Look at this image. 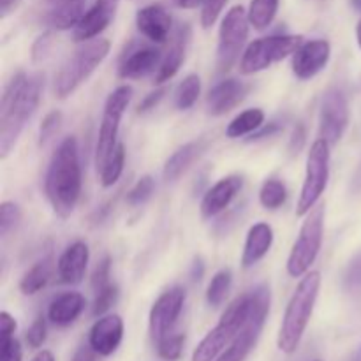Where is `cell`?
Segmentation results:
<instances>
[{
    "mask_svg": "<svg viewBox=\"0 0 361 361\" xmlns=\"http://www.w3.org/2000/svg\"><path fill=\"white\" fill-rule=\"evenodd\" d=\"M39 74L18 73L4 88L0 101V157L6 159L37 109L42 94Z\"/></svg>",
    "mask_w": 361,
    "mask_h": 361,
    "instance_id": "6da1fadb",
    "label": "cell"
},
{
    "mask_svg": "<svg viewBox=\"0 0 361 361\" xmlns=\"http://www.w3.org/2000/svg\"><path fill=\"white\" fill-rule=\"evenodd\" d=\"M44 189L53 212L62 219L69 217L81 196L80 150L74 136L66 137L53 154L46 173Z\"/></svg>",
    "mask_w": 361,
    "mask_h": 361,
    "instance_id": "7a4b0ae2",
    "label": "cell"
},
{
    "mask_svg": "<svg viewBox=\"0 0 361 361\" xmlns=\"http://www.w3.org/2000/svg\"><path fill=\"white\" fill-rule=\"evenodd\" d=\"M321 289V274L319 271H309L300 281L286 307L284 317H282L281 330H279L277 345L284 355H293L298 349L303 335H305L309 321L312 317L314 307H316L317 295Z\"/></svg>",
    "mask_w": 361,
    "mask_h": 361,
    "instance_id": "3957f363",
    "label": "cell"
},
{
    "mask_svg": "<svg viewBox=\"0 0 361 361\" xmlns=\"http://www.w3.org/2000/svg\"><path fill=\"white\" fill-rule=\"evenodd\" d=\"M257 305V291H247L245 295L238 296L231 305L222 314L221 321L214 330L207 334V337L197 344L192 353V361H214L238 337L240 331L247 326L249 319L252 317Z\"/></svg>",
    "mask_w": 361,
    "mask_h": 361,
    "instance_id": "277c9868",
    "label": "cell"
},
{
    "mask_svg": "<svg viewBox=\"0 0 361 361\" xmlns=\"http://www.w3.org/2000/svg\"><path fill=\"white\" fill-rule=\"evenodd\" d=\"M109 46L111 44L108 39H92L78 48L55 78V94L60 99L69 97L101 66L102 60L108 56Z\"/></svg>",
    "mask_w": 361,
    "mask_h": 361,
    "instance_id": "5b68a950",
    "label": "cell"
},
{
    "mask_svg": "<svg viewBox=\"0 0 361 361\" xmlns=\"http://www.w3.org/2000/svg\"><path fill=\"white\" fill-rule=\"evenodd\" d=\"M323 229H324V204L309 212V217L303 222L300 229L298 240L293 245L291 254L288 257V274L291 277H302L309 274L310 267L316 261L323 245Z\"/></svg>",
    "mask_w": 361,
    "mask_h": 361,
    "instance_id": "8992f818",
    "label": "cell"
},
{
    "mask_svg": "<svg viewBox=\"0 0 361 361\" xmlns=\"http://www.w3.org/2000/svg\"><path fill=\"white\" fill-rule=\"evenodd\" d=\"M330 148L328 141H324L323 137L314 141V145L310 147L309 155H307L305 182H303L298 207H296L298 217H303L310 210H314L326 189L328 178H330Z\"/></svg>",
    "mask_w": 361,
    "mask_h": 361,
    "instance_id": "52a82bcc",
    "label": "cell"
},
{
    "mask_svg": "<svg viewBox=\"0 0 361 361\" xmlns=\"http://www.w3.org/2000/svg\"><path fill=\"white\" fill-rule=\"evenodd\" d=\"M302 35H270L250 42L240 60L242 74H254L268 69L271 63L281 62L286 56L295 55L302 46Z\"/></svg>",
    "mask_w": 361,
    "mask_h": 361,
    "instance_id": "ba28073f",
    "label": "cell"
},
{
    "mask_svg": "<svg viewBox=\"0 0 361 361\" xmlns=\"http://www.w3.org/2000/svg\"><path fill=\"white\" fill-rule=\"evenodd\" d=\"M130 99H133V88L129 85H122V87L115 88L109 94L108 101H106L101 127H99L97 147H95V164H97V169L102 168L106 159L111 155V152L118 145L116 143V136H118L120 122H122V116L126 113L127 106H129Z\"/></svg>",
    "mask_w": 361,
    "mask_h": 361,
    "instance_id": "9c48e42d",
    "label": "cell"
},
{
    "mask_svg": "<svg viewBox=\"0 0 361 361\" xmlns=\"http://www.w3.org/2000/svg\"><path fill=\"white\" fill-rule=\"evenodd\" d=\"M249 13L242 6H235L226 13L219 28L217 63L221 71H229L238 60L249 37Z\"/></svg>",
    "mask_w": 361,
    "mask_h": 361,
    "instance_id": "30bf717a",
    "label": "cell"
},
{
    "mask_svg": "<svg viewBox=\"0 0 361 361\" xmlns=\"http://www.w3.org/2000/svg\"><path fill=\"white\" fill-rule=\"evenodd\" d=\"M257 305L247 326L238 334V337L221 353L214 361H245L247 356L256 348L259 335L263 331L268 310H270V289L267 286H257Z\"/></svg>",
    "mask_w": 361,
    "mask_h": 361,
    "instance_id": "8fae6325",
    "label": "cell"
},
{
    "mask_svg": "<svg viewBox=\"0 0 361 361\" xmlns=\"http://www.w3.org/2000/svg\"><path fill=\"white\" fill-rule=\"evenodd\" d=\"M349 126L348 97L341 88H328L321 101L319 137L328 141L330 147L337 145Z\"/></svg>",
    "mask_w": 361,
    "mask_h": 361,
    "instance_id": "7c38bea8",
    "label": "cell"
},
{
    "mask_svg": "<svg viewBox=\"0 0 361 361\" xmlns=\"http://www.w3.org/2000/svg\"><path fill=\"white\" fill-rule=\"evenodd\" d=\"M183 305H185V291L182 288H171L169 291L162 293L157 302L152 305L148 330L154 344L173 334L176 321L182 316Z\"/></svg>",
    "mask_w": 361,
    "mask_h": 361,
    "instance_id": "4fadbf2b",
    "label": "cell"
},
{
    "mask_svg": "<svg viewBox=\"0 0 361 361\" xmlns=\"http://www.w3.org/2000/svg\"><path fill=\"white\" fill-rule=\"evenodd\" d=\"M331 46L326 39H312L302 42L293 55V73L298 80H310L328 66Z\"/></svg>",
    "mask_w": 361,
    "mask_h": 361,
    "instance_id": "5bb4252c",
    "label": "cell"
},
{
    "mask_svg": "<svg viewBox=\"0 0 361 361\" xmlns=\"http://www.w3.org/2000/svg\"><path fill=\"white\" fill-rule=\"evenodd\" d=\"M120 0H95L94 6L83 14L80 23L74 27V41L76 42H87L97 37L101 32L108 28L115 18L116 7H118Z\"/></svg>",
    "mask_w": 361,
    "mask_h": 361,
    "instance_id": "9a60e30c",
    "label": "cell"
},
{
    "mask_svg": "<svg viewBox=\"0 0 361 361\" xmlns=\"http://www.w3.org/2000/svg\"><path fill=\"white\" fill-rule=\"evenodd\" d=\"M123 338V321L116 314L99 317L90 328L88 334V344L94 348L101 358L111 356L120 348Z\"/></svg>",
    "mask_w": 361,
    "mask_h": 361,
    "instance_id": "2e32d148",
    "label": "cell"
},
{
    "mask_svg": "<svg viewBox=\"0 0 361 361\" xmlns=\"http://www.w3.org/2000/svg\"><path fill=\"white\" fill-rule=\"evenodd\" d=\"M247 92H249V87H247L243 81L233 80V78L221 81V83H217L210 92H208V113L214 116L226 115V113L235 109L236 106L245 99Z\"/></svg>",
    "mask_w": 361,
    "mask_h": 361,
    "instance_id": "e0dca14e",
    "label": "cell"
},
{
    "mask_svg": "<svg viewBox=\"0 0 361 361\" xmlns=\"http://www.w3.org/2000/svg\"><path fill=\"white\" fill-rule=\"evenodd\" d=\"M243 180L242 176H226V178L219 180L212 189H208V192L203 196L201 201V215L204 219H212L215 215L221 214L222 210L229 207L233 200H235L236 194L242 190Z\"/></svg>",
    "mask_w": 361,
    "mask_h": 361,
    "instance_id": "ac0fdd59",
    "label": "cell"
},
{
    "mask_svg": "<svg viewBox=\"0 0 361 361\" xmlns=\"http://www.w3.org/2000/svg\"><path fill=\"white\" fill-rule=\"evenodd\" d=\"M137 30L152 42L168 41L171 34V16L161 4L143 7L136 14Z\"/></svg>",
    "mask_w": 361,
    "mask_h": 361,
    "instance_id": "d6986e66",
    "label": "cell"
},
{
    "mask_svg": "<svg viewBox=\"0 0 361 361\" xmlns=\"http://www.w3.org/2000/svg\"><path fill=\"white\" fill-rule=\"evenodd\" d=\"M88 259H90V250L85 242H74L73 245L67 247L56 264L60 281L63 284H80L87 271Z\"/></svg>",
    "mask_w": 361,
    "mask_h": 361,
    "instance_id": "ffe728a7",
    "label": "cell"
},
{
    "mask_svg": "<svg viewBox=\"0 0 361 361\" xmlns=\"http://www.w3.org/2000/svg\"><path fill=\"white\" fill-rule=\"evenodd\" d=\"M190 41V27L187 23L180 25L175 32V39H173L171 46L166 51V55L162 56V62L159 66L157 74H155V83L162 85L166 81L171 80L176 73L182 67L183 60H185V51L187 46Z\"/></svg>",
    "mask_w": 361,
    "mask_h": 361,
    "instance_id": "44dd1931",
    "label": "cell"
},
{
    "mask_svg": "<svg viewBox=\"0 0 361 361\" xmlns=\"http://www.w3.org/2000/svg\"><path fill=\"white\" fill-rule=\"evenodd\" d=\"M85 305H87V302H85L81 293H62V295H59L51 303H49V323L55 324V326L59 328L69 326V324H73L74 321L81 316V312L85 310Z\"/></svg>",
    "mask_w": 361,
    "mask_h": 361,
    "instance_id": "7402d4cb",
    "label": "cell"
},
{
    "mask_svg": "<svg viewBox=\"0 0 361 361\" xmlns=\"http://www.w3.org/2000/svg\"><path fill=\"white\" fill-rule=\"evenodd\" d=\"M271 243H274V229L267 222H257L247 233L245 247H243L242 254V267L250 268L256 263H259L264 256L268 254V250L271 249Z\"/></svg>",
    "mask_w": 361,
    "mask_h": 361,
    "instance_id": "603a6c76",
    "label": "cell"
},
{
    "mask_svg": "<svg viewBox=\"0 0 361 361\" xmlns=\"http://www.w3.org/2000/svg\"><path fill=\"white\" fill-rule=\"evenodd\" d=\"M161 62L162 55L159 49L141 48L123 60L118 71L120 78H123V80H137V78L148 76L155 69H159Z\"/></svg>",
    "mask_w": 361,
    "mask_h": 361,
    "instance_id": "cb8c5ba5",
    "label": "cell"
},
{
    "mask_svg": "<svg viewBox=\"0 0 361 361\" xmlns=\"http://www.w3.org/2000/svg\"><path fill=\"white\" fill-rule=\"evenodd\" d=\"M85 0H67V2L53 4L51 11L46 14V21L56 30L74 28L85 14Z\"/></svg>",
    "mask_w": 361,
    "mask_h": 361,
    "instance_id": "d4e9b609",
    "label": "cell"
},
{
    "mask_svg": "<svg viewBox=\"0 0 361 361\" xmlns=\"http://www.w3.org/2000/svg\"><path fill=\"white\" fill-rule=\"evenodd\" d=\"M201 145L197 141H192V143H187L183 147H180L171 157L166 161L164 171H162V176H164L166 182H175L178 180L183 173L189 169V166L192 164L194 159L200 155Z\"/></svg>",
    "mask_w": 361,
    "mask_h": 361,
    "instance_id": "484cf974",
    "label": "cell"
},
{
    "mask_svg": "<svg viewBox=\"0 0 361 361\" xmlns=\"http://www.w3.org/2000/svg\"><path fill=\"white\" fill-rule=\"evenodd\" d=\"M53 275V261L51 257H44L42 261L35 263L30 270L25 271V275L20 281V291L23 295L30 296L39 293L48 286Z\"/></svg>",
    "mask_w": 361,
    "mask_h": 361,
    "instance_id": "4316f807",
    "label": "cell"
},
{
    "mask_svg": "<svg viewBox=\"0 0 361 361\" xmlns=\"http://www.w3.org/2000/svg\"><path fill=\"white\" fill-rule=\"evenodd\" d=\"M263 123H264L263 109L259 108L247 109V111L240 113L238 116H235V118L229 122L228 129H226V136L231 137V140L247 136V134L256 133L259 127H263Z\"/></svg>",
    "mask_w": 361,
    "mask_h": 361,
    "instance_id": "83f0119b",
    "label": "cell"
},
{
    "mask_svg": "<svg viewBox=\"0 0 361 361\" xmlns=\"http://www.w3.org/2000/svg\"><path fill=\"white\" fill-rule=\"evenodd\" d=\"M279 11V0H252L249 7V21L256 30L270 27Z\"/></svg>",
    "mask_w": 361,
    "mask_h": 361,
    "instance_id": "f1b7e54d",
    "label": "cell"
},
{
    "mask_svg": "<svg viewBox=\"0 0 361 361\" xmlns=\"http://www.w3.org/2000/svg\"><path fill=\"white\" fill-rule=\"evenodd\" d=\"M123 164H126V147L123 143H118L115 147V150L111 152L106 162L102 164L101 171V183L102 187H111L118 182L120 175L123 171Z\"/></svg>",
    "mask_w": 361,
    "mask_h": 361,
    "instance_id": "f546056e",
    "label": "cell"
},
{
    "mask_svg": "<svg viewBox=\"0 0 361 361\" xmlns=\"http://www.w3.org/2000/svg\"><path fill=\"white\" fill-rule=\"evenodd\" d=\"M231 284H233V275L229 270H221L214 275L212 282L208 284L207 289V302L208 305L217 309L221 307L222 303L226 302L228 298L229 291H231Z\"/></svg>",
    "mask_w": 361,
    "mask_h": 361,
    "instance_id": "4dcf8cb0",
    "label": "cell"
},
{
    "mask_svg": "<svg viewBox=\"0 0 361 361\" xmlns=\"http://www.w3.org/2000/svg\"><path fill=\"white\" fill-rule=\"evenodd\" d=\"M201 94V80L197 74H189L187 78H183L182 83L178 85L175 92V106L182 111L192 108L194 102L197 101Z\"/></svg>",
    "mask_w": 361,
    "mask_h": 361,
    "instance_id": "1f68e13d",
    "label": "cell"
},
{
    "mask_svg": "<svg viewBox=\"0 0 361 361\" xmlns=\"http://www.w3.org/2000/svg\"><path fill=\"white\" fill-rule=\"evenodd\" d=\"M288 200V189L281 180H267L259 190V201L267 210H277Z\"/></svg>",
    "mask_w": 361,
    "mask_h": 361,
    "instance_id": "d6a6232c",
    "label": "cell"
},
{
    "mask_svg": "<svg viewBox=\"0 0 361 361\" xmlns=\"http://www.w3.org/2000/svg\"><path fill=\"white\" fill-rule=\"evenodd\" d=\"M116 302H118V288L109 282L108 286H104V288L95 291L94 305H92V316L102 317Z\"/></svg>",
    "mask_w": 361,
    "mask_h": 361,
    "instance_id": "836d02e7",
    "label": "cell"
},
{
    "mask_svg": "<svg viewBox=\"0 0 361 361\" xmlns=\"http://www.w3.org/2000/svg\"><path fill=\"white\" fill-rule=\"evenodd\" d=\"M157 355L166 361H176L180 360L183 353V345H185V335L183 334H175L162 338L161 342H157Z\"/></svg>",
    "mask_w": 361,
    "mask_h": 361,
    "instance_id": "e575fe53",
    "label": "cell"
},
{
    "mask_svg": "<svg viewBox=\"0 0 361 361\" xmlns=\"http://www.w3.org/2000/svg\"><path fill=\"white\" fill-rule=\"evenodd\" d=\"M154 178H152L150 175L141 176V178L134 183L133 189L129 190V194H127V203H129L130 207H141V204H145L150 200L152 194H154Z\"/></svg>",
    "mask_w": 361,
    "mask_h": 361,
    "instance_id": "d590c367",
    "label": "cell"
},
{
    "mask_svg": "<svg viewBox=\"0 0 361 361\" xmlns=\"http://www.w3.org/2000/svg\"><path fill=\"white\" fill-rule=\"evenodd\" d=\"M21 221V210L16 203L13 201H6L0 207V235L2 238H6L11 231L18 226V222Z\"/></svg>",
    "mask_w": 361,
    "mask_h": 361,
    "instance_id": "8d00e7d4",
    "label": "cell"
},
{
    "mask_svg": "<svg viewBox=\"0 0 361 361\" xmlns=\"http://www.w3.org/2000/svg\"><path fill=\"white\" fill-rule=\"evenodd\" d=\"M46 335H48V324L42 316L35 317L34 323L30 324L27 331V342L32 349H39L46 341Z\"/></svg>",
    "mask_w": 361,
    "mask_h": 361,
    "instance_id": "74e56055",
    "label": "cell"
},
{
    "mask_svg": "<svg viewBox=\"0 0 361 361\" xmlns=\"http://www.w3.org/2000/svg\"><path fill=\"white\" fill-rule=\"evenodd\" d=\"M60 123H62V113L60 111H51L44 116L41 123V129H39V143L44 145L46 141L51 140L55 136V133L59 130Z\"/></svg>",
    "mask_w": 361,
    "mask_h": 361,
    "instance_id": "f35d334b",
    "label": "cell"
},
{
    "mask_svg": "<svg viewBox=\"0 0 361 361\" xmlns=\"http://www.w3.org/2000/svg\"><path fill=\"white\" fill-rule=\"evenodd\" d=\"M23 360V349L18 338L2 337L0 338V361H21Z\"/></svg>",
    "mask_w": 361,
    "mask_h": 361,
    "instance_id": "ab89813d",
    "label": "cell"
},
{
    "mask_svg": "<svg viewBox=\"0 0 361 361\" xmlns=\"http://www.w3.org/2000/svg\"><path fill=\"white\" fill-rule=\"evenodd\" d=\"M226 4L228 0H204L203 11H201V25L204 28H210L219 20Z\"/></svg>",
    "mask_w": 361,
    "mask_h": 361,
    "instance_id": "60d3db41",
    "label": "cell"
},
{
    "mask_svg": "<svg viewBox=\"0 0 361 361\" xmlns=\"http://www.w3.org/2000/svg\"><path fill=\"white\" fill-rule=\"evenodd\" d=\"M109 279H111V259H109V256H104L99 261V264L94 270V275H92V288H94V291L108 286L111 282Z\"/></svg>",
    "mask_w": 361,
    "mask_h": 361,
    "instance_id": "b9f144b4",
    "label": "cell"
},
{
    "mask_svg": "<svg viewBox=\"0 0 361 361\" xmlns=\"http://www.w3.org/2000/svg\"><path fill=\"white\" fill-rule=\"evenodd\" d=\"M166 95V88H159V90L148 94L143 101L137 106V113H148L150 109H155V106L162 101V97Z\"/></svg>",
    "mask_w": 361,
    "mask_h": 361,
    "instance_id": "7bdbcfd3",
    "label": "cell"
},
{
    "mask_svg": "<svg viewBox=\"0 0 361 361\" xmlns=\"http://www.w3.org/2000/svg\"><path fill=\"white\" fill-rule=\"evenodd\" d=\"M14 331H16V319H14L9 312L4 310V312L0 314V338L13 337Z\"/></svg>",
    "mask_w": 361,
    "mask_h": 361,
    "instance_id": "ee69618b",
    "label": "cell"
},
{
    "mask_svg": "<svg viewBox=\"0 0 361 361\" xmlns=\"http://www.w3.org/2000/svg\"><path fill=\"white\" fill-rule=\"evenodd\" d=\"M99 358H101V356H99L97 353L94 351V348L87 342V344L80 345V348L76 349V353H74L71 361H99Z\"/></svg>",
    "mask_w": 361,
    "mask_h": 361,
    "instance_id": "f6af8a7d",
    "label": "cell"
},
{
    "mask_svg": "<svg viewBox=\"0 0 361 361\" xmlns=\"http://www.w3.org/2000/svg\"><path fill=\"white\" fill-rule=\"evenodd\" d=\"M305 127L300 123V126L295 127V133H293V137H291V150L295 152V154H298L300 150H302V147L305 145Z\"/></svg>",
    "mask_w": 361,
    "mask_h": 361,
    "instance_id": "bcb514c9",
    "label": "cell"
},
{
    "mask_svg": "<svg viewBox=\"0 0 361 361\" xmlns=\"http://www.w3.org/2000/svg\"><path fill=\"white\" fill-rule=\"evenodd\" d=\"M49 42H51V39H49V34H44L41 35V37L35 41L34 44V59L35 60H41L42 56L48 53V48H49Z\"/></svg>",
    "mask_w": 361,
    "mask_h": 361,
    "instance_id": "7dc6e473",
    "label": "cell"
},
{
    "mask_svg": "<svg viewBox=\"0 0 361 361\" xmlns=\"http://www.w3.org/2000/svg\"><path fill=\"white\" fill-rule=\"evenodd\" d=\"M277 130H281V126H279L277 122H271V123H268V126H264V127H259V129L256 130V133H252V136H250V140H263V137H270V136H274L275 133H277Z\"/></svg>",
    "mask_w": 361,
    "mask_h": 361,
    "instance_id": "c3c4849f",
    "label": "cell"
},
{
    "mask_svg": "<svg viewBox=\"0 0 361 361\" xmlns=\"http://www.w3.org/2000/svg\"><path fill=\"white\" fill-rule=\"evenodd\" d=\"M203 274H204V264H203V261L197 257L192 264V281H201Z\"/></svg>",
    "mask_w": 361,
    "mask_h": 361,
    "instance_id": "681fc988",
    "label": "cell"
},
{
    "mask_svg": "<svg viewBox=\"0 0 361 361\" xmlns=\"http://www.w3.org/2000/svg\"><path fill=\"white\" fill-rule=\"evenodd\" d=\"M175 2L182 9H196V7L203 6L204 0H175Z\"/></svg>",
    "mask_w": 361,
    "mask_h": 361,
    "instance_id": "f907efd6",
    "label": "cell"
},
{
    "mask_svg": "<svg viewBox=\"0 0 361 361\" xmlns=\"http://www.w3.org/2000/svg\"><path fill=\"white\" fill-rule=\"evenodd\" d=\"M349 282H353V286L355 284H361V264H353L351 268V275H349Z\"/></svg>",
    "mask_w": 361,
    "mask_h": 361,
    "instance_id": "816d5d0a",
    "label": "cell"
},
{
    "mask_svg": "<svg viewBox=\"0 0 361 361\" xmlns=\"http://www.w3.org/2000/svg\"><path fill=\"white\" fill-rule=\"evenodd\" d=\"M30 361H55V356H53L51 351H41L34 356Z\"/></svg>",
    "mask_w": 361,
    "mask_h": 361,
    "instance_id": "f5cc1de1",
    "label": "cell"
},
{
    "mask_svg": "<svg viewBox=\"0 0 361 361\" xmlns=\"http://www.w3.org/2000/svg\"><path fill=\"white\" fill-rule=\"evenodd\" d=\"M18 0H0V9H2V16H6L7 13H9L11 7L16 4Z\"/></svg>",
    "mask_w": 361,
    "mask_h": 361,
    "instance_id": "db71d44e",
    "label": "cell"
},
{
    "mask_svg": "<svg viewBox=\"0 0 361 361\" xmlns=\"http://www.w3.org/2000/svg\"><path fill=\"white\" fill-rule=\"evenodd\" d=\"M356 39H358V44H360V48H361V18H360L358 25H356Z\"/></svg>",
    "mask_w": 361,
    "mask_h": 361,
    "instance_id": "11a10c76",
    "label": "cell"
},
{
    "mask_svg": "<svg viewBox=\"0 0 361 361\" xmlns=\"http://www.w3.org/2000/svg\"><path fill=\"white\" fill-rule=\"evenodd\" d=\"M351 6L355 7L356 11H361V0H351Z\"/></svg>",
    "mask_w": 361,
    "mask_h": 361,
    "instance_id": "9f6ffc18",
    "label": "cell"
},
{
    "mask_svg": "<svg viewBox=\"0 0 361 361\" xmlns=\"http://www.w3.org/2000/svg\"><path fill=\"white\" fill-rule=\"evenodd\" d=\"M314 361H321V360H314Z\"/></svg>",
    "mask_w": 361,
    "mask_h": 361,
    "instance_id": "6f0895ef",
    "label": "cell"
}]
</instances>
